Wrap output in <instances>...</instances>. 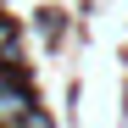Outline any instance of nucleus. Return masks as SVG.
<instances>
[{"label":"nucleus","instance_id":"1","mask_svg":"<svg viewBox=\"0 0 128 128\" xmlns=\"http://www.w3.org/2000/svg\"><path fill=\"white\" fill-rule=\"evenodd\" d=\"M28 112H34V100L17 89V84H0V128H17Z\"/></svg>","mask_w":128,"mask_h":128},{"label":"nucleus","instance_id":"2","mask_svg":"<svg viewBox=\"0 0 128 128\" xmlns=\"http://www.w3.org/2000/svg\"><path fill=\"white\" fill-rule=\"evenodd\" d=\"M17 128H50V122H45V117H39V112H28V117H22V122H17Z\"/></svg>","mask_w":128,"mask_h":128},{"label":"nucleus","instance_id":"3","mask_svg":"<svg viewBox=\"0 0 128 128\" xmlns=\"http://www.w3.org/2000/svg\"><path fill=\"white\" fill-rule=\"evenodd\" d=\"M0 84H6V78H0Z\"/></svg>","mask_w":128,"mask_h":128}]
</instances>
